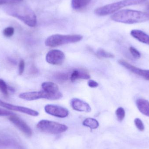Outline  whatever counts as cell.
<instances>
[{
  "instance_id": "obj_1",
  "label": "cell",
  "mask_w": 149,
  "mask_h": 149,
  "mask_svg": "<svg viewBox=\"0 0 149 149\" xmlns=\"http://www.w3.org/2000/svg\"><path fill=\"white\" fill-rule=\"evenodd\" d=\"M21 3L9 5L6 9V13L19 19L29 27H35L37 24L35 12L30 7Z\"/></svg>"
},
{
  "instance_id": "obj_2",
  "label": "cell",
  "mask_w": 149,
  "mask_h": 149,
  "mask_svg": "<svg viewBox=\"0 0 149 149\" xmlns=\"http://www.w3.org/2000/svg\"><path fill=\"white\" fill-rule=\"evenodd\" d=\"M111 18L117 22L133 24L149 21V14L133 10H122L112 15Z\"/></svg>"
},
{
  "instance_id": "obj_3",
  "label": "cell",
  "mask_w": 149,
  "mask_h": 149,
  "mask_svg": "<svg viewBox=\"0 0 149 149\" xmlns=\"http://www.w3.org/2000/svg\"><path fill=\"white\" fill-rule=\"evenodd\" d=\"M147 1L148 0H122L97 8L95 10L94 13L100 16H106L113 14L124 7L141 4Z\"/></svg>"
},
{
  "instance_id": "obj_4",
  "label": "cell",
  "mask_w": 149,
  "mask_h": 149,
  "mask_svg": "<svg viewBox=\"0 0 149 149\" xmlns=\"http://www.w3.org/2000/svg\"><path fill=\"white\" fill-rule=\"evenodd\" d=\"M83 36L79 35H63L56 34L49 36L45 41L46 46L56 47L81 41Z\"/></svg>"
},
{
  "instance_id": "obj_5",
  "label": "cell",
  "mask_w": 149,
  "mask_h": 149,
  "mask_svg": "<svg viewBox=\"0 0 149 149\" xmlns=\"http://www.w3.org/2000/svg\"><path fill=\"white\" fill-rule=\"evenodd\" d=\"M37 128L40 131L52 134H58L65 132L68 127L64 124L48 120H42L37 124Z\"/></svg>"
},
{
  "instance_id": "obj_6",
  "label": "cell",
  "mask_w": 149,
  "mask_h": 149,
  "mask_svg": "<svg viewBox=\"0 0 149 149\" xmlns=\"http://www.w3.org/2000/svg\"><path fill=\"white\" fill-rule=\"evenodd\" d=\"M45 58L48 63L53 65H61L64 62L65 56L62 51L52 49L47 53Z\"/></svg>"
},
{
  "instance_id": "obj_7",
  "label": "cell",
  "mask_w": 149,
  "mask_h": 149,
  "mask_svg": "<svg viewBox=\"0 0 149 149\" xmlns=\"http://www.w3.org/2000/svg\"><path fill=\"white\" fill-rule=\"evenodd\" d=\"M19 97L23 100L27 101H33L41 99L53 100L52 95L49 94L44 90L35 92H27L22 93L19 95Z\"/></svg>"
},
{
  "instance_id": "obj_8",
  "label": "cell",
  "mask_w": 149,
  "mask_h": 149,
  "mask_svg": "<svg viewBox=\"0 0 149 149\" xmlns=\"http://www.w3.org/2000/svg\"><path fill=\"white\" fill-rule=\"evenodd\" d=\"M45 110L47 113L58 118H65L69 114L67 109L58 105L48 104L45 107Z\"/></svg>"
},
{
  "instance_id": "obj_9",
  "label": "cell",
  "mask_w": 149,
  "mask_h": 149,
  "mask_svg": "<svg viewBox=\"0 0 149 149\" xmlns=\"http://www.w3.org/2000/svg\"><path fill=\"white\" fill-rule=\"evenodd\" d=\"M9 120L26 136L30 137L32 136V130L24 121L18 116L15 115L11 116L9 117Z\"/></svg>"
},
{
  "instance_id": "obj_10",
  "label": "cell",
  "mask_w": 149,
  "mask_h": 149,
  "mask_svg": "<svg viewBox=\"0 0 149 149\" xmlns=\"http://www.w3.org/2000/svg\"><path fill=\"white\" fill-rule=\"evenodd\" d=\"M0 106L6 109L21 112L31 116H37L39 114V113L36 110H33L29 108L25 107L12 105L10 103H8L2 101L1 100H0Z\"/></svg>"
},
{
  "instance_id": "obj_11",
  "label": "cell",
  "mask_w": 149,
  "mask_h": 149,
  "mask_svg": "<svg viewBox=\"0 0 149 149\" xmlns=\"http://www.w3.org/2000/svg\"><path fill=\"white\" fill-rule=\"evenodd\" d=\"M43 90L53 96L54 100L63 98V95L59 92V88L57 84L51 81H45L42 85Z\"/></svg>"
},
{
  "instance_id": "obj_12",
  "label": "cell",
  "mask_w": 149,
  "mask_h": 149,
  "mask_svg": "<svg viewBox=\"0 0 149 149\" xmlns=\"http://www.w3.org/2000/svg\"><path fill=\"white\" fill-rule=\"evenodd\" d=\"M118 63L122 66L136 75L141 76L147 80H149V70H142L130 64L123 59H120Z\"/></svg>"
},
{
  "instance_id": "obj_13",
  "label": "cell",
  "mask_w": 149,
  "mask_h": 149,
  "mask_svg": "<svg viewBox=\"0 0 149 149\" xmlns=\"http://www.w3.org/2000/svg\"><path fill=\"white\" fill-rule=\"evenodd\" d=\"M71 105L74 110L79 112L89 113L92 110L88 103L78 98L72 99L71 101Z\"/></svg>"
},
{
  "instance_id": "obj_14",
  "label": "cell",
  "mask_w": 149,
  "mask_h": 149,
  "mask_svg": "<svg viewBox=\"0 0 149 149\" xmlns=\"http://www.w3.org/2000/svg\"><path fill=\"white\" fill-rule=\"evenodd\" d=\"M131 36L139 42L149 45V36L140 30L134 29L130 32Z\"/></svg>"
},
{
  "instance_id": "obj_15",
  "label": "cell",
  "mask_w": 149,
  "mask_h": 149,
  "mask_svg": "<svg viewBox=\"0 0 149 149\" xmlns=\"http://www.w3.org/2000/svg\"><path fill=\"white\" fill-rule=\"evenodd\" d=\"M136 107L143 114L149 117V102L143 99H137L136 102Z\"/></svg>"
},
{
  "instance_id": "obj_16",
  "label": "cell",
  "mask_w": 149,
  "mask_h": 149,
  "mask_svg": "<svg viewBox=\"0 0 149 149\" xmlns=\"http://www.w3.org/2000/svg\"><path fill=\"white\" fill-rule=\"evenodd\" d=\"M90 78V76L89 74L86 72L78 70L73 71L70 76V80L72 82H74L75 81L79 79H88Z\"/></svg>"
},
{
  "instance_id": "obj_17",
  "label": "cell",
  "mask_w": 149,
  "mask_h": 149,
  "mask_svg": "<svg viewBox=\"0 0 149 149\" xmlns=\"http://www.w3.org/2000/svg\"><path fill=\"white\" fill-rule=\"evenodd\" d=\"M91 1V0H72V7L75 10H81L88 6Z\"/></svg>"
},
{
  "instance_id": "obj_18",
  "label": "cell",
  "mask_w": 149,
  "mask_h": 149,
  "mask_svg": "<svg viewBox=\"0 0 149 149\" xmlns=\"http://www.w3.org/2000/svg\"><path fill=\"white\" fill-rule=\"evenodd\" d=\"M84 126L90 128L91 129H96L99 127V122L94 118H88L85 119L82 123Z\"/></svg>"
},
{
  "instance_id": "obj_19",
  "label": "cell",
  "mask_w": 149,
  "mask_h": 149,
  "mask_svg": "<svg viewBox=\"0 0 149 149\" xmlns=\"http://www.w3.org/2000/svg\"><path fill=\"white\" fill-rule=\"evenodd\" d=\"M96 55L100 58H113L114 56L112 53L104 50L103 49H99L96 53Z\"/></svg>"
},
{
  "instance_id": "obj_20",
  "label": "cell",
  "mask_w": 149,
  "mask_h": 149,
  "mask_svg": "<svg viewBox=\"0 0 149 149\" xmlns=\"http://www.w3.org/2000/svg\"><path fill=\"white\" fill-rule=\"evenodd\" d=\"M125 111L124 109L122 107H119L116 111V115L117 120L119 122H122L125 116Z\"/></svg>"
},
{
  "instance_id": "obj_21",
  "label": "cell",
  "mask_w": 149,
  "mask_h": 149,
  "mask_svg": "<svg viewBox=\"0 0 149 149\" xmlns=\"http://www.w3.org/2000/svg\"><path fill=\"white\" fill-rule=\"evenodd\" d=\"M8 88L5 81L3 80L0 79V91L5 96L8 95Z\"/></svg>"
},
{
  "instance_id": "obj_22",
  "label": "cell",
  "mask_w": 149,
  "mask_h": 149,
  "mask_svg": "<svg viewBox=\"0 0 149 149\" xmlns=\"http://www.w3.org/2000/svg\"><path fill=\"white\" fill-rule=\"evenodd\" d=\"M134 123L138 130L141 132H143L144 131L145 127L141 119L138 118H136L134 120Z\"/></svg>"
},
{
  "instance_id": "obj_23",
  "label": "cell",
  "mask_w": 149,
  "mask_h": 149,
  "mask_svg": "<svg viewBox=\"0 0 149 149\" xmlns=\"http://www.w3.org/2000/svg\"><path fill=\"white\" fill-rule=\"evenodd\" d=\"M15 32L14 28L12 27H8L3 30V35L6 37H10L13 36Z\"/></svg>"
},
{
  "instance_id": "obj_24",
  "label": "cell",
  "mask_w": 149,
  "mask_h": 149,
  "mask_svg": "<svg viewBox=\"0 0 149 149\" xmlns=\"http://www.w3.org/2000/svg\"><path fill=\"white\" fill-rule=\"evenodd\" d=\"M24 0H0V5H12L22 3Z\"/></svg>"
},
{
  "instance_id": "obj_25",
  "label": "cell",
  "mask_w": 149,
  "mask_h": 149,
  "mask_svg": "<svg viewBox=\"0 0 149 149\" xmlns=\"http://www.w3.org/2000/svg\"><path fill=\"white\" fill-rule=\"evenodd\" d=\"M129 50L131 55H132V56H133L135 58L139 59V58H141V53H140L136 49H135L134 47H133V46H131V47L129 48Z\"/></svg>"
},
{
  "instance_id": "obj_26",
  "label": "cell",
  "mask_w": 149,
  "mask_h": 149,
  "mask_svg": "<svg viewBox=\"0 0 149 149\" xmlns=\"http://www.w3.org/2000/svg\"><path fill=\"white\" fill-rule=\"evenodd\" d=\"M15 115L14 113L6 109L0 108V116H10Z\"/></svg>"
},
{
  "instance_id": "obj_27",
  "label": "cell",
  "mask_w": 149,
  "mask_h": 149,
  "mask_svg": "<svg viewBox=\"0 0 149 149\" xmlns=\"http://www.w3.org/2000/svg\"><path fill=\"white\" fill-rule=\"evenodd\" d=\"M56 78L59 81H64L68 79V76L65 73H60L56 74Z\"/></svg>"
},
{
  "instance_id": "obj_28",
  "label": "cell",
  "mask_w": 149,
  "mask_h": 149,
  "mask_svg": "<svg viewBox=\"0 0 149 149\" xmlns=\"http://www.w3.org/2000/svg\"><path fill=\"white\" fill-rule=\"evenodd\" d=\"M24 68H25V62L23 59L21 60L19 62V68H18V72H19V74L20 75H22L23 73L24 70Z\"/></svg>"
},
{
  "instance_id": "obj_29",
  "label": "cell",
  "mask_w": 149,
  "mask_h": 149,
  "mask_svg": "<svg viewBox=\"0 0 149 149\" xmlns=\"http://www.w3.org/2000/svg\"><path fill=\"white\" fill-rule=\"evenodd\" d=\"M88 85L90 87L93 88L97 87L99 86L98 82L93 80H90L88 81Z\"/></svg>"
},
{
  "instance_id": "obj_30",
  "label": "cell",
  "mask_w": 149,
  "mask_h": 149,
  "mask_svg": "<svg viewBox=\"0 0 149 149\" xmlns=\"http://www.w3.org/2000/svg\"><path fill=\"white\" fill-rule=\"evenodd\" d=\"M148 9H149V6H148Z\"/></svg>"
}]
</instances>
